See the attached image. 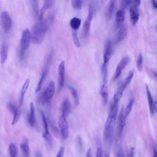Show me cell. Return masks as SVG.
Instances as JSON below:
<instances>
[{"label": "cell", "mask_w": 157, "mask_h": 157, "mask_svg": "<svg viewBox=\"0 0 157 157\" xmlns=\"http://www.w3.org/2000/svg\"><path fill=\"white\" fill-rule=\"evenodd\" d=\"M117 104L113 102L111 104L110 112L104 130L105 140L110 145L112 142L114 128L118 111Z\"/></svg>", "instance_id": "cell-1"}, {"label": "cell", "mask_w": 157, "mask_h": 157, "mask_svg": "<svg viewBox=\"0 0 157 157\" xmlns=\"http://www.w3.org/2000/svg\"><path fill=\"white\" fill-rule=\"evenodd\" d=\"M49 22L47 19L41 21L33 27L31 37L34 43L40 44L42 42L49 27Z\"/></svg>", "instance_id": "cell-2"}, {"label": "cell", "mask_w": 157, "mask_h": 157, "mask_svg": "<svg viewBox=\"0 0 157 157\" xmlns=\"http://www.w3.org/2000/svg\"><path fill=\"white\" fill-rule=\"evenodd\" d=\"M94 8L92 2L90 3L87 16L84 24L82 29L83 36L85 37L89 33L90 24L93 17Z\"/></svg>", "instance_id": "cell-3"}, {"label": "cell", "mask_w": 157, "mask_h": 157, "mask_svg": "<svg viewBox=\"0 0 157 157\" xmlns=\"http://www.w3.org/2000/svg\"><path fill=\"white\" fill-rule=\"evenodd\" d=\"M0 19L2 29L5 32H8L12 27V20L8 12L2 11L0 14Z\"/></svg>", "instance_id": "cell-4"}, {"label": "cell", "mask_w": 157, "mask_h": 157, "mask_svg": "<svg viewBox=\"0 0 157 157\" xmlns=\"http://www.w3.org/2000/svg\"><path fill=\"white\" fill-rule=\"evenodd\" d=\"M55 89V83L52 81L49 83L42 95L43 102L49 104L54 93Z\"/></svg>", "instance_id": "cell-5"}, {"label": "cell", "mask_w": 157, "mask_h": 157, "mask_svg": "<svg viewBox=\"0 0 157 157\" xmlns=\"http://www.w3.org/2000/svg\"><path fill=\"white\" fill-rule=\"evenodd\" d=\"M125 116L124 109L122 105L118 115L117 123V133L118 136H121L125 125Z\"/></svg>", "instance_id": "cell-6"}, {"label": "cell", "mask_w": 157, "mask_h": 157, "mask_svg": "<svg viewBox=\"0 0 157 157\" xmlns=\"http://www.w3.org/2000/svg\"><path fill=\"white\" fill-rule=\"evenodd\" d=\"M66 117L62 115L58 121L61 134L63 138L65 139L68 138L69 134V125Z\"/></svg>", "instance_id": "cell-7"}, {"label": "cell", "mask_w": 157, "mask_h": 157, "mask_svg": "<svg viewBox=\"0 0 157 157\" xmlns=\"http://www.w3.org/2000/svg\"><path fill=\"white\" fill-rule=\"evenodd\" d=\"M31 38V33L28 29L23 32L21 41L20 50L25 51L29 47Z\"/></svg>", "instance_id": "cell-8"}, {"label": "cell", "mask_w": 157, "mask_h": 157, "mask_svg": "<svg viewBox=\"0 0 157 157\" xmlns=\"http://www.w3.org/2000/svg\"><path fill=\"white\" fill-rule=\"evenodd\" d=\"M130 60V57L128 56H125L122 59L117 66L113 78V80H116L120 76L122 70L129 63Z\"/></svg>", "instance_id": "cell-9"}, {"label": "cell", "mask_w": 157, "mask_h": 157, "mask_svg": "<svg viewBox=\"0 0 157 157\" xmlns=\"http://www.w3.org/2000/svg\"><path fill=\"white\" fill-rule=\"evenodd\" d=\"M59 88L58 91L60 92L64 86L65 81V62L63 61L60 64L58 69Z\"/></svg>", "instance_id": "cell-10"}, {"label": "cell", "mask_w": 157, "mask_h": 157, "mask_svg": "<svg viewBox=\"0 0 157 157\" xmlns=\"http://www.w3.org/2000/svg\"><path fill=\"white\" fill-rule=\"evenodd\" d=\"M102 83L101 87L100 93L101 95L102 101L104 105H106L108 99V92L107 85V78H102Z\"/></svg>", "instance_id": "cell-11"}, {"label": "cell", "mask_w": 157, "mask_h": 157, "mask_svg": "<svg viewBox=\"0 0 157 157\" xmlns=\"http://www.w3.org/2000/svg\"><path fill=\"white\" fill-rule=\"evenodd\" d=\"M112 52L111 42L110 40L107 39L106 42L105 51L103 56V63H107L112 56Z\"/></svg>", "instance_id": "cell-12"}, {"label": "cell", "mask_w": 157, "mask_h": 157, "mask_svg": "<svg viewBox=\"0 0 157 157\" xmlns=\"http://www.w3.org/2000/svg\"><path fill=\"white\" fill-rule=\"evenodd\" d=\"M8 45L6 41H4L1 46L0 55L1 62L3 64L7 59L8 56Z\"/></svg>", "instance_id": "cell-13"}, {"label": "cell", "mask_w": 157, "mask_h": 157, "mask_svg": "<svg viewBox=\"0 0 157 157\" xmlns=\"http://www.w3.org/2000/svg\"><path fill=\"white\" fill-rule=\"evenodd\" d=\"M61 110L62 115L66 117L70 113L71 110V105L70 100L68 98H65L63 102Z\"/></svg>", "instance_id": "cell-14"}, {"label": "cell", "mask_w": 157, "mask_h": 157, "mask_svg": "<svg viewBox=\"0 0 157 157\" xmlns=\"http://www.w3.org/2000/svg\"><path fill=\"white\" fill-rule=\"evenodd\" d=\"M30 111L28 116V121L31 126H34L36 120L35 108L33 102L30 103Z\"/></svg>", "instance_id": "cell-15"}, {"label": "cell", "mask_w": 157, "mask_h": 157, "mask_svg": "<svg viewBox=\"0 0 157 157\" xmlns=\"http://www.w3.org/2000/svg\"><path fill=\"white\" fill-rule=\"evenodd\" d=\"M55 3L54 0H47L44 1L43 6L41 9L39 13V19L42 20L44 13L48 8L52 6Z\"/></svg>", "instance_id": "cell-16"}, {"label": "cell", "mask_w": 157, "mask_h": 157, "mask_svg": "<svg viewBox=\"0 0 157 157\" xmlns=\"http://www.w3.org/2000/svg\"><path fill=\"white\" fill-rule=\"evenodd\" d=\"M130 17L132 24L135 25L139 17V14L136 8L131 7L129 10Z\"/></svg>", "instance_id": "cell-17"}, {"label": "cell", "mask_w": 157, "mask_h": 157, "mask_svg": "<svg viewBox=\"0 0 157 157\" xmlns=\"http://www.w3.org/2000/svg\"><path fill=\"white\" fill-rule=\"evenodd\" d=\"M124 90L121 85V82L120 83L114 94L113 102L116 103H118L122 97Z\"/></svg>", "instance_id": "cell-18"}, {"label": "cell", "mask_w": 157, "mask_h": 157, "mask_svg": "<svg viewBox=\"0 0 157 157\" xmlns=\"http://www.w3.org/2000/svg\"><path fill=\"white\" fill-rule=\"evenodd\" d=\"M124 18V13L123 10H119L117 12L116 15V24L117 27H119L122 25Z\"/></svg>", "instance_id": "cell-19"}, {"label": "cell", "mask_w": 157, "mask_h": 157, "mask_svg": "<svg viewBox=\"0 0 157 157\" xmlns=\"http://www.w3.org/2000/svg\"><path fill=\"white\" fill-rule=\"evenodd\" d=\"M127 33V28L125 25H122L119 30L117 35L116 42H119L123 40Z\"/></svg>", "instance_id": "cell-20"}, {"label": "cell", "mask_w": 157, "mask_h": 157, "mask_svg": "<svg viewBox=\"0 0 157 157\" xmlns=\"http://www.w3.org/2000/svg\"><path fill=\"white\" fill-rule=\"evenodd\" d=\"M20 147L24 157H29V149L28 140L25 139L20 144Z\"/></svg>", "instance_id": "cell-21"}, {"label": "cell", "mask_w": 157, "mask_h": 157, "mask_svg": "<svg viewBox=\"0 0 157 157\" xmlns=\"http://www.w3.org/2000/svg\"><path fill=\"white\" fill-rule=\"evenodd\" d=\"M146 88L150 112L151 115L152 116L154 114L153 99L148 86L147 85H146Z\"/></svg>", "instance_id": "cell-22"}, {"label": "cell", "mask_w": 157, "mask_h": 157, "mask_svg": "<svg viewBox=\"0 0 157 157\" xmlns=\"http://www.w3.org/2000/svg\"><path fill=\"white\" fill-rule=\"evenodd\" d=\"M81 22V19L76 17L72 18L70 21V25L72 29L77 30L79 27Z\"/></svg>", "instance_id": "cell-23"}, {"label": "cell", "mask_w": 157, "mask_h": 157, "mask_svg": "<svg viewBox=\"0 0 157 157\" xmlns=\"http://www.w3.org/2000/svg\"><path fill=\"white\" fill-rule=\"evenodd\" d=\"M29 83V79H27L25 82L21 90V95L20 99V105H21L23 103L24 95L28 89Z\"/></svg>", "instance_id": "cell-24"}, {"label": "cell", "mask_w": 157, "mask_h": 157, "mask_svg": "<svg viewBox=\"0 0 157 157\" xmlns=\"http://www.w3.org/2000/svg\"><path fill=\"white\" fill-rule=\"evenodd\" d=\"M134 73V71L132 70L129 71L124 80L121 82V85L124 89L129 84L132 78Z\"/></svg>", "instance_id": "cell-25"}, {"label": "cell", "mask_w": 157, "mask_h": 157, "mask_svg": "<svg viewBox=\"0 0 157 157\" xmlns=\"http://www.w3.org/2000/svg\"><path fill=\"white\" fill-rule=\"evenodd\" d=\"M67 87L71 90L74 98L75 104V105L77 106L79 104V100L76 90L74 87L67 84Z\"/></svg>", "instance_id": "cell-26"}, {"label": "cell", "mask_w": 157, "mask_h": 157, "mask_svg": "<svg viewBox=\"0 0 157 157\" xmlns=\"http://www.w3.org/2000/svg\"><path fill=\"white\" fill-rule=\"evenodd\" d=\"M41 116L43 122L45 130L42 134L43 137H47L51 135L48 128V123L47 120L44 116L43 112L41 111H40Z\"/></svg>", "instance_id": "cell-27"}, {"label": "cell", "mask_w": 157, "mask_h": 157, "mask_svg": "<svg viewBox=\"0 0 157 157\" xmlns=\"http://www.w3.org/2000/svg\"><path fill=\"white\" fill-rule=\"evenodd\" d=\"M47 75L48 73H46L42 72L40 79L36 89V92H37L40 90L45 80Z\"/></svg>", "instance_id": "cell-28"}, {"label": "cell", "mask_w": 157, "mask_h": 157, "mask_svg": "<svg viewBox=\"0 0 157 157\" xmlns=\"http://www.w3.org/2000/svg\"><path fill=\"white\" fill-rule=\"evenodd\" d=\"M115 1L111 0L109 1L107 12V15L108 18L112 17L114 9Z\"/></svg>", "instance_id": "cell-29"}, {"label": "cell", "mask_w": 157, "mask_h": 157, "mask_svg": "<svg viewBox=\"0 0 157 157\" xmlns=\"http://www.w3.org/2000/svg\"><path fill=\"white\" fill-rule=\"evenodd\" d=\"M143 56L141 52L140 53L136 62V66L139 71H141L143 68Z\"/></svg>", "instance_id": "cell-30"}, {"label": "cell", "mask_w": 157, "mask_h": 157, "mask_svg": "<svg viewBox=\"0 0 157 157\" xmlns=\"http://www.w3.org/2000/svg\"><path fill=\"white\" fill-rule=\"evenodd\" d=\"M30 2L33 12L35 15H38L39 11V1L33 0L30 1Z\"/></svg>", "instance_id": "cell-31"}, {"label": "cell", "mask_w": 157, "mask_h": 157, "mask_svg": "<svg viewBox=\"0 0 157 157\" xmlns=\"http://www.w3.org/2000/svg\"><path fill=\"white\" fill-rule=\"evenodd\" d=\"M7 107L10 112L14 116L19 113L17 107L11 102L8 103Z\"/></svg>", "instance_id": "cell-32"}, {"label": "cell", "mask_w": 157, "mask_h": 157, "mask_svg": "<svg viewBox=\"0 0 157 157\" xmlns=\"http://www.w3.org/2000/svg\"><path fill=\"white\" fill-rule=\"evenodd\" d=\"M71 2L72 7L75 9H81L82 6V1L81 0H73Z\"/></svg>", "instance_id": "cell-33"}, {"label": "cell", "mask_w": 157, "mask_h": 157, "mask_svg": "<svg viewBox=\"0 0 157 157\" xmlns=\"http://www.w3.org/2000/svg\"><path fill=\"white\" fill-rule=\"evenodd\" d=\"M134 101V98H132L127 104L125 109L124 113L126 117H128L131 110L132 106Z\"/></svg>", "instance_id": "cell-34"}, {"label": "cell", "mask_w": 157, "mask_h": 157, "mask_svg": "<svg viewBox=\"0 0 157 157\" xmlns=\"http://www.w3.org/2000/svg\"><path fill=\"white\" fill-rule=\"evenodd\" d=\"M9 150L11 157H16L17 155V149L16 146L13 143H11L9 145Z\"/></svg>", "instance_id": "cell-35"}, {"label": "cell", "mask_w": 157, "mask_h": 157, "mask_svg": "<svg viewBox=\"0 0 157 157\" xmlns=\"http://www.w3.org/2000/svg\"><path fill=\"white\" fill-rule=\"evenodd\" d=\"M72 36L73 40L75 45L78 47H80V43L78 37L77 30H72Z\"/></svg>", "instance_id": "cell-36"}, {"label": "cell", "mask_w": 157, "mask_h": 157, "mask_svg": "<svg viewBox=\"0 0 157 157\" xmlns=\"http://www.w3.org/2000/svg\"><path fill=\"white\" fill-rule=\"evenodd\" d=\"M131 0H121L120 6L122 9H124L126 7L130 4Z\"/></svg>", "instance_id": "cell-37"}, {"label": "cell", "mask_w": 157, "mask_h": 157, "mask_svg": "<svg viewBox=\"0 0 157 157\" xmlns=\"http://www.w3.org/2000/svg\"><path fill=\"white\" fill-rule=\"evenodd\" d=\"M140 0H131L130 4L132 5V7L136 8L140 6Z\"/></svg>", "instance_id": "cell-38"}, {"label": "cell", "mask_w": 157, "mask_h": 157, "mask_svg": "<svg viewBox=\"0 0 157 157\" xmlns=\"http://www.w3.org/2000/svg\"><path fill=\"white\" fill-rule=\"evenodd\" d=\"M20 116V114L19 113L13 116V119L11 123L12 125H14L17 123L19 120Z\"/></svg>", "instance_id": "cell-39"}, {"label": "cell", "mask_w": 157, "mask_h": 157, "mask_svg": "<svg viewBox=\"0 0 157 157\" xmlns=\"http://www.w3.org/2000/svg\"><path fill=\"white\" fill-rule=\"evenodd\" d=\"M64 152V147H62L60 149L56 157H63Z\"/></svg>", "instance_id": "cell-40"}, {"label": "cell", "mask_w": 157, "mask_h": 157, "mask_svg": "<svg viewBox=\"0 0 157 157\" xmlns=\"http://www.w3.org/2000/svg\"><path fill=\"white\" fill-rule=\"evenodd\" d=\"M116 157H125L124 151L122 148H120L118 150L116 154Z\"/></svg>", "instance_id": "cell-41"}, {"label": "cell", "mask_w": 157, "mask_h": 157, "mask_svg": "<svg viewBox=\"0 0 157 157\" xmlns=\"http://www.w3.org/2000/svg\"><path fill=\"white\" fill-rule=\"evenodd\" d=\"M95 157H102V151L101 148H98Z\"/></svg>", "instance_id": "cell-42"}, {"label": "cell", "mask_w": 157, "mask_h": 157, "mask_svg": "<svg viewBox=\"0 0 157 157\" xmlns=\"http://www.w3.org/2000/svg\"><path fill=\"white\" fill-rule=\"evenodd\" d=\"M134 149L133 147H131L129 150L128 154V157H133L134 153Z\"/></svg>", "instance_id": "cell-43"}, {"label": "cell", "mask_w": 157, "mask_h": 157, "mask_svg": "<svg viewBox=\"0 0 157 157\" xmlns=\"http://www.w3.org/2000/svg\"><path fill=\"white\" fill-rule=\"evenodd\" d=\"M92 157V151L91 148H90L88 150L86 157Z\"/></svg>", "instance_id": "cell-44"}, {"label": "cell", "mask_w": 157, "mask_h": 157, "mask_svg": "<svg viewBox=\"0 0 157 157\" xmlns=\"http://www.w3.org/2000/svg\"><path fill=\"white\" fill-rule=\"evenodd\" d=\"M35 157H42L41 153L40 151H37L36 153Z\"/></svg>", "instance_id": "cell-45"}, {"label": "cell", "mask_w": 157, "mask_h": 157, "mask_svg": "<svg viewBox=\"0 0 157 157\" xmlns=\"http://www.w3.org/2000/svg\"><path fill=\"white\" fill-rule=\"evenodd\" d=\"M152 4L153 7L155 9L157 8V1L154 0L152 1Z\"/></svg>", "instance_id": "cell-46"}, {"label": "cell", "mask_w": 157, "mask_h": 157, "mask_svg": "<svg viewBox=\"0 0 157 157\" xmlns=\"http://www.w3.org/2000/svg\"><path fill=\"white\" fill-rule=\"evenodd\" d=\"M153 110L155 111V112H157V101H155L153 105Z\"/></svg>", "instance_id": "cell-47"}, {"label": "cell", "mask_w": 157, "mask_h": 157, "mask_svg": "<svg viewBox=\"0 0 157 157\" xmlns=\"http://www.w3.org/2000/svg\"><path fill=\"white\" fill-rule=\"evenodd\" d=\"M153 157H157V152L156 149H154V155Z\"/></svg>", "instance_id": "cell-48"}, {"label": "cell", "mask_w": 157, "mask_h": 157, "mask_svg": "<svg viewBox=\"0 0 157 157\" xmlns=\"http://www.w3.org/2000/svg\"><path fill=\"white\" fill-rule=\"evenodd\" d=\"M105 157H109V153L107 152H106L105 154Z\"/></svg>", "instance_id": "cell-49"}]
</instances>
